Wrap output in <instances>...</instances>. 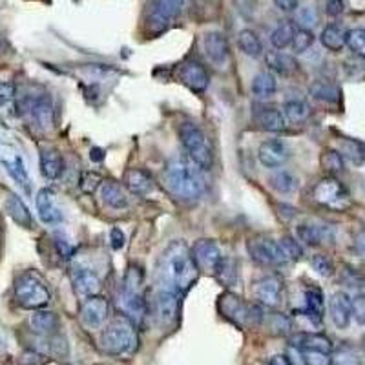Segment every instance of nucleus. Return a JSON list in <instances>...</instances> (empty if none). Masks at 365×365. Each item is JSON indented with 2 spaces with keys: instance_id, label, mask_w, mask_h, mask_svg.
<instances>
[{
  "instance_id": "nucleus-51",
  "label": "nucleus",
  "mask_w": 365,
  "mask_h": 365,
  "mask_svg": "<svg viewBox=\"0 0 365 365\" xmlns=\"http://www.w3.org/2000/svg\"><path fill=\"white\" fill-rule=\"evenodd\" d=\"M303 365H333L331 352L321 351H302Z\"/></svg>"
},
{
  "instance_id": "nucleus-6",
  "label": "nucleus",
  "mask_w": 365,
  "mask_h": 365,
  "mask_svg": "<svg viewBox=\"0 0 365 365\" xmlns=\"http://www.w3.org/2000/svg\"><path fill=\"white\" fill-rule=\"evenodd\" d=\"M219 312L226 320L239 327L260 325L265 318L263 311L256 303L245 302L243 297L234 293H223L219 297Z\"/></svg>"
},
{
  "instance_id": "nucleus-26",
  "label": "nucleus",
  "mask_w": 365,
  "mask_h": 365,
  "mask_svg": "<svg viewBox=\"0 0 365 365\" xmlns=\"http://www.w3.org/2000/svg\"><path fill=\"white\" fill-rule=\"evenodd\" d=\"M4 210L11 219L23 229H33V216L30 208L24 205V201L17 194H8L4 199Z\"/></svg>"
},
{
  "instance_id": "nucleus-21",
  "label": "nucleus",
  "mask_w": 365,
  "mask_h": 365,
  "mask_svg": "<svg viewBox=\"0 0 365 365\" xmlns=\"http://www.w3.org/2000/svg\"><path fill=\"white\" fill-rule=\"evenodd\" d=\"M205 53L208 60L216 66H225L230 60V46L226 37L219 32H210L205 35Z\"/></svg>"
},
{
  "instance_id": "nucleus-29",
  "label": "nucleus",
  "mask_w": 365,
  "mask_h": 365,
  "mask_svg": "<svg viewBox=\"0 0 365 365\" xmlns=\"http://www.w3.org/2000/svg\"><path fill=\"white\" fill-rule=\"evenodd\" d=\"M39 167L46 179H59L64 172V159L59 150L46 148L41 152Z\"/></svg>"
},
{
  "instance_id": "nucleus-42",
  "label": "nucleus",
  "mask_w": 365,
  "mask_h": 365,
  "mask_svg": "<svg viewBox=\"0 0 365 365\" xmlns=\"http://www.w3.org/2000/svg\"><path fill=\"white\" fill-rule=\"evenodd\" d=\"M314 44V33L312 30H305V27H297L296 35H294L293 41V50L294 53L302 55L307 50H311V46Z\"/></svg>"
},
{
  "instance_id": "nucleus-4",
  "label": "nucleus",
  "mask_w": 365,
  "mask_h": 365,
  "mask_svg": "<svg viewBox=\"0 0 365 365\" xmlns=\"http://www.w3.org/2000/svg\"><path fill=\"white\" fill-rule=\"evenodd\" d=\"M179 139L188 158L198 165L201 170H210L214 165L212 143L201 127L196 122H183L179 127Z\"/></svg>"
},
{
  "instance_id": "nucleus-17",
  "label": "nucleus",
  "mask_w": 365,
  "mask_h": 365,
  "mask_svg": "<svg viewBox=\"0 0 365 365\" xmlns=\"http://www.w3.org/2000/svg\"><path fill=\"white\" fill-rule=\"evenodd\" d=\"M296 236L309 247H320L324 243H333L334 229L324 223H302L296 226Z\"/></svg>"
},
{
  "instance_id": "nucleus-3",
  "label": "nucleus",
  "mask_w": 365,
  "mask_h": 365,
  "mask_svg": "<svg viewBox=\"0 0 365 365\" xmlns=\"http://www.w3.org/2000/svg\"><path fill=\"white\" fill-rule=\"evenodd\" d=\"M137 331L128 318H117L101 333V349L110 357H124L136 351Z\"/></svg>"
},
{
  "instance_id": "nucleus-58",
  "label": "nucleus",
  "mask_w": 365,
  "mask_h": 365,
  "mask_svg": "<svg viewBox=\"0 0 365 365\" xmlns=\"http://www.w3.org/2000/svg\"><path fill=\"white\" fill-rule=\"evenodd\" d=\"M46 360L42 354L33 351H27L23 354V365H44Z\"/></svg>"
},
{
  "instance_id": "nucleus-24",
  "label": "nucleus",
  "mask_w": 365,
  "mask_h": 365,
  "mask_svg": "<svg viewBox=\"0 0 365 365\" xmlns=\"http://www.w3.org/2000/svg\"><path fill=\"white\" fill-rule=\"evenodd\" d=\"M254 122L257 128H262L265 132H281L287 127V119H285L283 112L274 106H260L254 112Z\"/></svg>"
},
{
  "instance_id": "nucleus-19",
  "label": "nucleus",
  "mask_w": 365,
  "mask_h": 365,
  "mask_svg": "<svg viewBox=\"0 0 365 365\" xmlns=\"http://www.w3.org/2000/svg\"><path fill=\"white\" fill-rule=\"evenodd\" d=\"M72 285L75 294L81 297H90L99 294L101 290V280L97 272L88 269V267H75L72 271Z\"/></svg>"
},
{
  "instance_id": "nucleus-9",
  "label": "nucleus",
  "mask_w": 365,
  "mask_h": 365,
  "mask_svg": "<svg viewBox=\"0 0 365 365\" xmlns=\"http://www.w3.org/2000/svg\"><path fill=\"white\" fill-rule=\"evenodd\" d=\"M247 248L250 257L260 265H283V263L289 262L280 241H274V239L265 238V236L248 239Z\"/></svg>"
},
{
  "instance_id": "nucleus-47",
  "label": "nucleus",
  "mask_w": 365,
  "mask_h": 365,
  "mask_svg": "<svg viewBox=\"0 0 365 365\" xmlns=\"http://www.w3.org/2000/svg\"><path fill=\"white\" fill-rule=\"evenodd\" d=\"M280 245L281 248H283L285 256L289 257V262H297V260L303 256L302 245L297 243L296 238H293V236H283V238L280 239Z\"/></svg>"
},
{
  "instance_id": "nucleus-7",
  "label": "nucleus",
  "mask_w": 365,
  "mask_h": 365,
  "mask_svg": "<svg viewBox=\"0 0 365 365\" xmlns=\"http://www.w3.org/2000/svg\"><path fill=\"white\" fill-rule=\"evenodd\" d=\"M185 0H150L146 8L145 32L148 37L165 33L183 11Z\"/></svg>"
},
{
  "instance_id": "nucleus-25",
  "label": "nucleus",
  "mask_w": 365,
  "mask_h": 365,
  "mask_svg": "<svg viewBox=\"0 0 365 365\" xmlns=\"http://www.w3.org/2000/svg\"><path fill=\"white\" fill-rule=\"evenodd\" d=\"M124 186L130 194L145 198L153 190V177L150 176V172L143 170V168H130L124 174Z\"/></svg>"
},
{
  "instance_id": "nucleus-35",
  "label": "nucleus",
  "mask_w": 365,
  "mask_h": 365,
  "mask_svg": "<svg viewBox=\"0 0 365 365\" xmlns=\"http://www.w3.org/2000/svg\"><path fill=\"white\" fill-rule=\"evenodd\" d=\"M269 186L276 190L278 194H293L297 190L300 183H297V177L294 176L293 172L276 170L274 174L269 176Z\"/></svg>"
},
{
  "instance_id": "nucleus-36",
  "label": "nucleus",
  "mask_w": 365,
  "mask_h": 365,
  "mask_svg": "<svg viewBox=\"0 0 365 365\" xmlns=\"http://www.w3.org/2000/svg\"><path fill=\"white\" fill-rule=\"evenodd\" d=\"M278 90L276 77L271 72H260L252 79V94L257 99H271Z\"/></svg>"
},
{
  "instance_id": "nucleus-59",
  "label": "nucleus",
  "mask_w": 365,
  "mask_h": 365,
  "mask_svg": "<svg viewBox=\"0 0 365 365\" xmlns=\"http://www.w3.org/2000/svg\"><path fill=\"white\" fill-rule=\"evenodd\" d=\"M276 8L285 11V13H290V11H296L300 0H274Z\"/></svg>"
},
{
  "instance_id": "nucleus-13",
  "label": "nucleus",
  "mask_w": 365,
  "mask_h": 365,
  "mask_svg": "<svg viewBox=\"0 0 365 365\" xmlns=\"http://www.w3.org/2000/svg\"><path fill=\"white\" fill-rule=\"evenodd\" d=\"M177 79L194 94H203L210 82L207 68L196 59H186L177 66Z\"/></svg>"
},
{
  "instance_id": "nucleus-22",
  "label": "nucleus",
  "mask_w": 365,
  "mask_h": 365,
  "mask_svg": "<svg viewBox=\"0 0 365 365\" xmlns=\"http://www.w3.org/2000/svg\"><path fill=\"white\" fill-rule=\"evenodd\" d=\"M119 305L124 311L128 320L136 327L143 324L146 316H148V303L145 302V297L141 296V293H127V290H122L121 297H119Z\"/></svg>"
},
{
  "instance_id": "nucleus-28",
  "label": "nucleus",
  "mask_w": 365,
  "mask_h": 365,
  "mask_svg": "<svg viewBox=\"0 0 365 365\" xmlns=\"http://www.w3.org/2000/svg\"><path fill=\"white\" fill-rule=\"evenodd\" d=\"M30 325L37 334L41 336H53L57 331H59L60 320L59 316L55 314L53 311H46V309H39L32 314L30 318Z\"/></svg>"
},
{
  "instance_id": "nucleus-37",
  "label": "nucleus",
  "mask_w": 365,
  "mask_h": 365,
  "mask_svg": "<svg viewBox=\"0 0 365 365\" xmlns=\"http://www.w3.org/2000/svg\"><path fill=\"white\" fill-rule=\"evenodd\" d=\"M340 153L343 155V159H349L352 165H364L365 162V143L358 139H352V137H342L340 139Z\"/></svg>"
},
{
  "instance_id": "nucleus-27",
  "label": "nucleus",
  "mask_w": 365,
  "mask_h": 365,
  "mask_svg": "<svg viewBox=\"0 0 365 365\" xmlns=\"http://www.w3.org/2000/svg\"><path fill=\"white\" fill-rule=\"evenodd\" d=\"M290 345L300 351H321L331 352L333 351V342H331L325 334L320 333H300L290 340Z\"/></svg>"
},
{
  "instance_id": "nucleus-30",
  "label": "nucleus",
  "mask_w": 365,
  "mask_h": 365,
  "mask_svg": "<svg viewBox=\"0 0 365 365\" xmlns=\"http://www.w3.org/2000/svg\"><path fill=\"white\" fill-rule=\"evenodd\" d=\"M101 199L106 207L113 208V210H121V208L128 207L127 192L115 181H104L103 186H101Z\"/></svg>"
},
{
  "instance_id": "nucleus-23",
  "label": "nucleus",
  "mask_w": 365,
  "mask_h": 365,
  "mask_svg": "<svg viewBox=\"0 0 365 365\" xmlns=\"http://www.w3.org/2000/svg\"><path fill=\"white\" fill-rule=\"evenodd\" d=\"M35 205L39 217H41V221L46 223V225H55V223H60V221H63V212H60L59 207L55 205V198L51 190H39V194H37L35 198Z\"/></svg>"
},
{
  "instance_id": "nucleus-50",
  "label": "nucleus",
  "mask_w": 365,
  "mask_h": 365,
  "mask_svg": "<svg viewBox=\"0 0 365 365\" xmlns=\"http://www.w3.org/2000/svg\"><path fill=\"white\" fill-rule=\"evenodd\" d=\"M333 365H361V361L357 352H354V349L343 345L333 357Z\"/></svg>"
},
{
  "instance_id": "nucleus-1",
  "label": "nucleus",
  "mask_w": 365,
  "mask_h": 365,
  "mask_svg": "<svg viewBox=\"0 0 365 365\" xmlns=\"http://www.w3.org/2000/svg\"><path fill=\"white\" fill-rule=\"evenodd\" d=\"M199 267L196 263L192 250L183 241H174L162 254V276L168 283L167 289L185 294L199 278Z\"/></svg>"
},
{
  "instance_id": "nucleus-53",
  "label": "nucleus",
  "mask_w": 365,
  "mask_h": 365,
  "mask_svg": "<svg viewBox=\"0 0 365 365\" xmlns=\"http://www.w3.org/2000/svg\"><path fill=\"white\" fill-rule=\"evenodd\" d=\"M352 318L360 325H365V296L358 294L357 297H352Z\"/></svg>"
},
{
  "instance_id": "nucleus-34",
  "label": "nucleus",
  "mask_w": 365,
  "mask_h": 365,
  "mask_svg": "<svg viewBox=\"0 0 365 365\" xmlns=\"http://www.w3.org/2000/svg\"><path fill=\"white\" fill-rule=\"evenodd\" d=\"M309 94H311L312 99L320 101V103H327V104H334L340 101V88L334 82L329 81H314L309 88Z\"/></svg>"
},
{
  "instance_id": "nucleus-18",
  "label": "nucleus",
  "mask_w": 365,
  "mask_h": 365,
  "mask_svg": "<svg viewBox=\"0 0 365 365\" xmlns=\"http://www.w3.org/2000/svg\"><path fill=\"white\" fill-rule=\"evenodd\" d=\"M324 293L318 287H311V289L305 290V307L294 311L293 314L296 318H305L311 325H320L321 320H324Z\"/></svg>"
},
{
  "instance_id": "nucleus-32",
  "label": "nucleus",
  "mask_w": 365,
  "mask_h": 365,
  "mask_svg": "<svg viewBox=\"0 0 365 365\" xmlns=\"http://www.w3.org/2000/svg\"><path fill=\"white\" fill-rule=\"evenodd\" d=\"M347 33L349 32L342 24H329V26H325L324 32H321V44L329 51H342L343 46L347 44Z\"/></svg>"
},
{
  "instance_id": "nucleus-38",
  "label": "nucleus",
  "mask_w": 365,
  "mask_h": 365,
  "mask_svg": "<svg viewBox=\"0 0 365 365\" xmlns=\"http://www.w3.org/2000/svg\"><path fill=\"white\" fill-rule=\"evenodd\" d=\"M238 46L239 50L243 51L247 57H252V59H257L263 55V44L262 39L257 37L256 32L252 30H241L238 35Z\"/></svg>"
},
{
  "instance_id": "nucleus-44",
  "label": "nucleus",
  "mask_w": 365,
  "mask_h": 365,
  "mask_svg": "<svg viewBox=\"0 0 365 365\" xmlns=\"http://www.w3.org/2000/svg\"><path fill=\"white\" fill-rule=\"evenodd\" d=\"M103 176L101 174H97V172H82L81 176V181H79V188L84 192V194L91 196L94 192H97V190L103 186Z\"/></svg>"
},
{
  "instance_id": "nucleus-12",
  "label": "nucleus",
  "mask_w": 365,
  "mask_h": 365,
  "mask_svg": "<svg viewBox=\"0 0 365 365\" xmlns=\"http://www.w3.org/2000/svg\"><path fill=\"white\" fill-rule=\"evenodd\" d=\"M20 106H24L32 121L35 122L37 127L41 130H51L55 122V112H53V103L46 94H41L39 97H26V99L20 103Z\"/></svg>"
},
{
  "instance_id": "nucleus-60",
  "label": "nucleus",
  "mask_w": 365,
  "mask_h": 365,
  "mask_svg": "<svg viewBox=\"0 0 365 365\" xmlns=\"http://www.w3.org/2000/svg\"><path fill=\"white\" fill-rule=\"evenodd\" d=\"M269 365H293V364H290V360L287 354H276V357L271 358Z\"/></svg>"
},
{
  "instance_id": "nucleus-41",
  "label": "nucleus",
  "mask_w": 365,
  "mask_h": 365,
  "mask_svg": "<svg viewBox=\"0 0 365 365\" xmlns=\"http://www.w3.org/2000/svg\"><path fill=\"white\" fill-rule=\"evenodd\" d=\"M320 165L324 168V172L327 176H336L340 172H343V167H345V159H343L342 153L338 150L327 148L321 152L320 155Z\"/></svg>"
},
{
  "instance_id": "nucleus-10",
  "label": "nucleus",
  "mask_w": 365,
  "mask_h": 365,
  "mask_svg": "<svg viewBox=\"0 0 365 365\" xmlns=\"http://www.w3.org/2000/svg\"><path fill=\"white\" fill-rule=\"evenodd\" d=\"M190 250H192V256H194L196 263H198L199 271L210 272L214 276L219 271L221 263L225 260L219 245L214 239H198Z\"/></svg>"
},
{
  "instance_id": "nucleus-8",
  "label": "nucleus",
  "mask_w": 365,
  "mask_h": 365,
  "mask_svg": "<svg viewBox=\"0 0 365 365\" xmlns=\"http://www.w3.org/2000/svg\"><path fill=\"white\" fill-rule=\"evenodd\" d=\"M312 198L318 205L329 208V210H336V212H343L352 205L349 190L333 176H325L324 179L316 183L312 188Z\"/></svg>"
},
{
  "instance_id": "nucleus-54",
  "label": "nucleus",
  "mask_w": 365,
  "mask_h": 365,
  "mask_svg": "<svg viewBox=\"0 0 365 365\" xmlns=\"http://www.w3.org/2000/svg\"><path fill=\"white\" fill-rule=\"evenodd\" d=\"M352 247H354V252L358 254V257L365 260V229H358L354 232V238H352Z\"/></svg>"
},
{
  "instance_id": "nucleus-16",
  "label": "nucleus",
  "mask_w": 365,
  "mask_h": 365,
  "mask_svg": "<svg viewBox=\"0 0 365 365\" xmlns=\"http://www.w3.org/2000/svg\"><path fill=\"white\" fill-rule=\"evenodd\" d=\"M290 150L281 139L263 141L257 150V159L265 168H280L289 161Z\"/></svg>"
},
{
  "instance_id": "nucleus-14",
  "label": "nucleus",
  "mask_w": 365,
  "mask_h": 365,
  "mask_svg": "<svg viewBox=\"0 0 365 365\" xmlns=\"http://www.w3.org/2000/svg\"><path fill=\"white\" fill-rule=\"evenodd\" d=\"M110 314L108 300L101 294L86 297L81 305V324L86 329H101Z\"/></svg>"
},
{
  "instance_id": "nucleus-31",
  "label": "nucleus",
  "mask_w": 365,
  "mask_h": 365,
  "mask_svg": "<svg viewBox=\"0 0 365 365\" xmlns=\"http://www.w3.org/2000/svg\"><path fill=\"white\" fill-rule=\"evenodd\" d=\"M267 66L278 75L289 77L297 72V63L293 55L285 53V51H269L267 53Z\"/></svg>"
},
{
  "instance_id": "nucleus-56",
  "label": "nucleus",
  "mask_w": 365,
  "mask_h": 365,
  "mask_svg": "<svg viewBox=\"0 0 365 365\" xmlns=\"http://www.w3.org/2000/svg\"><path fill=\"white\" fill-rule=\"evenodd\" d=\"M345 11L343 0H325V13L329 17H340Z\"/></svg>"
},
{
  "instance_id": "nucleus-11",
  "label": "nucleus",
  "mask_w": 365,
  "mask_h": 365,
  "mask_svg": "<svg viewBox=\"0 0 365 365\" xmlns=\"http://www.w3.org/2000/svg\"><path fill=\"white\" fill-rule=\"evenodd\" d=\"M179 296L176 290L172 289H161L155 296H153V316L155 320L162 325V327H168V325H174L177 321V316H179Z\"/></svg>"
},
{
  "instance_id": "nucleus-39",
  "label": "nucleus",
  "mask_w": 365,
  "mask_h": 365,
  "mask_svg": "<svg viewBox=\"0 0 365 365\" xmlns=\"http://www.w3.org/2000/svg\"><path fill=\"white\" fill-rule=\"evenodd\" d=\"M4 167L6 170H8L9 176L15 179V183H17L26 194H30V192H32V181H30V176H27V170L26 167H24L23 159L18 158V155H15L13 159H6Z\"/></svg>"
},
{
  "instance_id": "nucleus-2",
  "label": "nucleus",
  "mask_w": 365,
  "mask_h": 365,
  "mask_svg": "<svg viewBox=\"0 0 365 365\" xmlns=\"http://www.w3.org/2000/svg\"><path fill=\"white\" fill-rule=\"evenodd\" d=\"M165 183L183 201H194L205 192L203 170L190 158L172 159L165 168Z\"/></svg>"
},
{
  "instance_id": "nucleus-5",
  "label": "nucleus",
  "mask_w": 365,
  "mask_h": 365,
  "mask_svg": "<svg viewBox=\"0 0 365 365\" xmlns=\"http://www.w3.org/2000/svg\"><path fill=\"white\" fill-rule=\"evenodd\" d=\"M15 300L23 309L39 311L50 303L51 293L41 276L35 272H24L15 281Z\"/></svg>"
},
{
  "instance_id": "nucleus-55",
  "label": "nucleus",
  "mask_w": 365,
  "mask_h": 365,
  "mask_svg": "<svg viewBox=\"0 0 365 365\" xmlns=\"http://www.w3.org/2000/svg\"><path fill=\"white\" fill-rule=\"evenodd\" d=\"M110 243H112L113 250H121V248L124 247V243H127V236H124V232H122L121 229L113 226V229L110 230Z\"/></svg>"
},
{
  "instance_id": "nucleus-15",
  "label": "nucleus",
  "mask_w": 365,
  "mask_h": 365,
  "mask_svg": "<svg viewBox=\"0 0 365 365\" xmlns=\"http://www.w3.org/2000/svg\"><path fill=\"white\" fill-rule=\"evenodd\" d=\"M254 296L267 309H278L283 296V283L278 276H263L254 283Z\"/></svg>"
},
{
  "instance_id": "nucleus-52",
  "label": "nucleus",
  "mask_w": 365,
  "mask_h": 365,
  "mask_svg": "<svg viewBox=\"0 0 365 365\" xmlns=\"http://www.w3.org/2000/svg\"><path fill=\"white\" fill-rule=\"evenodd\" d=\"M15 97H17V88H15L13 82L0 81V108L9 106L15 101Z\"/></svg>"
},
{
  "instance_id": "nucleus-33",
  "label": "nucleus",
  "mask_w": 365,
  "mask_h": 365,
  "mask_svg": "<svg viewBox=\"0 0 365 365\" xmlns=\"http://www.w3.org/2000/svg\"><path fill=\"white\" fill-rule=\"evenodd\" d=\"M297 27L293 20H280V24L274 27V32L271 33V42L276 50H285L293 46L294 35H296Z\"/></svg>"
},
{
  "instance_id": "nucleus-61",
  "label": "nucleus",
  "mask_w": 365,
  "mask_h": 365,
  "mask_svg": "<svg viewBox=\"0 0 365 365\" xmlns=\"http://www.w3.org/2000/svg\"><path fill=\"white\" fill-rule=\"evenodd\" d=\"M90 159L91 161H103L104 159V152L101 148H91V152H90Z\"/></svg>"
},
{
  "instance_id": "nucleus-46",
  "label": "nucleus",
  "mask_w": 365,
  "mask_h": 365,
  "mask_svg": "<svg viewBox=\"0 0 365 365\" xmlns=\"http://www.w3.org/2000/svg\"><path fill=\"white\" fill-rule=\"evenodd\" d=\"M340 280L347 285V287H351V289H364L365 287V276L361 274L360 271H357V269H352V267L349 265H345L342 269Z\"/></svg>"
},
{
  "instance_id": "nucleus-20",
  "label": "nucleus",
  "mask_w": 365,
  "mask_h": 365,
  "mask_svg": "<svg viewBox=\"0 0 365 365\" xmlns=\"http://www.w3.org/2000/svg\"><path fill=\"white\" fill-rule=\"evenodd\" d=\"M329 314L338 329H347L352 320V300L347 293H334L329 300Z\"/></svg>"
},
{
  "instance_id": "nucleus-48",
  "label": "nucleus",
  "mask_w": 365,
  "mask_h": 365,
  "mask_svg": "<svg viewBox=\"0 0 365 365\" xmlns=\"http://www.w3.org/2000/svg\"><path fill=\"white\" fill-rule=\"evenodd\" d=\"M311 265L316 272L324 278H331L334 274V263L325 254H314L311 260Z\"/></svg>"
},
{
  "instance_id": "nucleus-40",
  "label": "nucleus",
  "mask_w": 365,
  "mask_h": 365,
  "mask_svg": "<svg viewBox=\"0 0 365 365\" xmlns=\"http://www.w3.org/2000/svg\"><path fill=\"white\" fill-rule=\"evenodd\" d=\"M283 115L293 124H300V122H305L309 119L311 106L303 99H289L283 104Z\"/></svg>"
},
{
  "instance_id": "nucleus-49",
  "label": "nucleus",
  "mask_w": 365,
  "mask_h": 365,
  "mask_svg": "<svg viewBox=\"0 0 365 365\" xmlns=\"http://www.w3.org/2000/svg\"><path fill=\"white\" fill-rule=\"evenodd\" d=\"M320 17H318V9L314 6H305V8L297 9V23L302 24L305 30H312L318 24Z\"/></svg>"
},
{
  "instance_id": "nucleus-43",
  "label": "nucleus",
  "mask_w": 365,
  "mask_h": 365,
  "mask_svg": "<svg viewBox=\"0 0 365 365\" xmlns=\"http://www.w3.org/2000/svg\"><path fill=\"white\" fill-rule=\"evenodd\" d=\"M347 46L360 59H365V27H357L347 33Z\"/></svg>"
},
{
  "instance_id": "nucleus-57",
  "label": "nucleus",
  "mask_w": 365,
  "mask_h": 365,
  "mask_svg": "<svg viewBox=\"0 0 365 365\" xmlns=\"http://www.w3.org/2000/svg\"><path fill=\"white\" fill-rule=\"evenodd\" d=\"M55 245H57V250L63 257H72L73 256V245L70 243L68 239L63 238V236H55Z\"/></svg>"
},
{
  "instance_id": "nucleus-45",
  "label": "nucleus",
  "mask_w": 365,
  "mask_h": 365,
  "mask_svg": "<svg viewBox=\"0 0 365 365\" xmlns=\"http://www.w3.org/2000/svg\"><path fill=\"white\" fill-rule=\"evenodd\" d=\"M143 280H145V274H143V271H141L139 267L132 265L130 269L127 271V276H124L122 290H127V293H139L141 285H143Z\"/></svg>"
}]
</instances>
